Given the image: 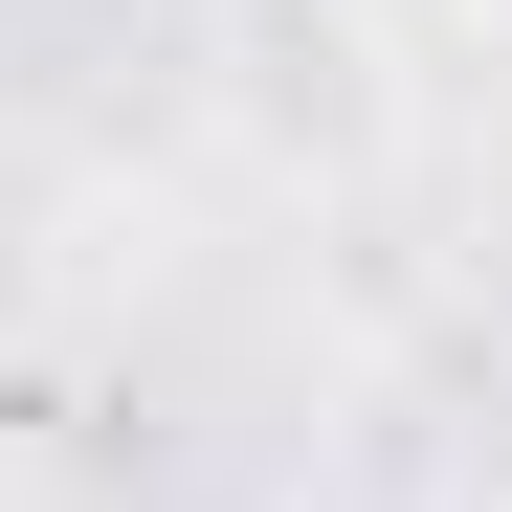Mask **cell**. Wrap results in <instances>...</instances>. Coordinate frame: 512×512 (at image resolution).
I'll return each instance as SVG.
<instances>
[{"mask_svg":"<svg viewBox=\"0 0 512 512\" xmlns=\"http://www.w3.org/2000/svg\"><path fill=\"white\" fill-rule=\"evenodd\" d=\"M446 23H468V45H512V0H446Z\"/></svg>","mask_w":512,"mask_h":512,"instance_id":"obj_2","label":"cell"},{"mask_svg":"<svg viewBox=\"0 0 512 512\" xmlns=\"http://www.w3.org/2000/svg\"><path fill=\"white\" fill-rule=\"evenodd\" d=\"M490 512H512V490H490Z\"/></svg>","mask_w":512,"mask_h":512,"instance_id":"obj_3","label":"cell"},{"mask_svg":"<svg viewBox=\"0 0 512 512\" xmlns=\"http://www.w3.org/2000/svg\"><path fill=\"white\" fill-rule=\"evenodd\" d=\"M201 90H223V134L268 156V179H334V201L401 156V45H379V0H223V23H201Z\"/></svg>","mask_w":512,"mask_h":512,"instance_id":"obj_1","label":"cell"}]
</instances>
